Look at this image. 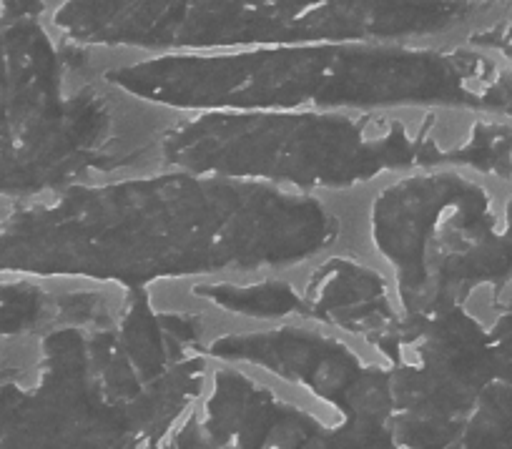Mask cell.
<instances>
[{
    "mask_svg": "<svg viewBox=\"0 0 512 449\" xmlns=\"http://www.w3.org/2000/svg\"><path fill=\"white\" fill-rule=\"evenodd\" d=\"M6 16H48V0H0Z\"/></svg>",
    "mask_w": 512,
    "mask_h": 449,
    "instance_id": "30bf717a",
    "label": "cell"
},
{
    "mask_svg": "<svg viewBox=\"0 0 512 449\" xmlns=\"http://www.w3.org/2000/svg\"><path fill=\"white\" fill-rule=\"evenodd\" d=\"M502 209H505L507 226H510V231H512V194L505 196V201H502Z\"/></svg>",
    "mask_w": 512,
    "mask_h": 449,
    "instance_id": "8fae6325",
    "label": "cell"
},
{
    "mask_svg": "<svg viewBox=\"0 0 512 449\" xmlns=\"http://www.w3.org/2000/svg\"><path fill=\"white\" fill-rule=\"evenodd\" d=\"M302 319L377 344L400 319L390 276L364 256L332 251L302 269Z\"/></svg>",
    "mask_w": 512,
    "mask_h": 449,
    "instance_id": "ba28073f",
    "label": "cell"
},
{
    "mask_svg": "<svg viewBox=\"0 0 512 449\" xmlns=\"http://www.w3.org/2000/svg\"><path fill=\"white\" fill-rule=\"evenodd\" d=\"M61 41L46 16L0 13V201L21 204L154 159L156 133H136L149 103L123 96Z\"/></svg>",
    "mask_w": 512,
    "mask_h": 449,
    "instance_id": "8992f818",
    "label": "cell"
},
{
    "mask_svg": "<svg viewBox=\"0 0 512 449\" xmlns=\"http://www.w3.org/2000/svg\"><path fill=\"white\" fill-rule=\"evenodd\" d=\"M199 302L211 304L236 317L292 322L302 319V291L287 274L236 276V279H211L191 286Z\"/></svg>",
    "mask_w": 512,
    "mask_h": 449,
    "instance_id": "9c48e42d",
    "label": "cell"
},
{
    "mask_svg": "<svg viewBox=\"0 0 512 449\" xmlns=\"http://www.w3.org/2000/svg\"><path fill=\"white\" fill-rule=\"evenodd\" d=\"M364 231L402 317L497 299L512 284L505 209L495 181L475 171L432 166L379 181Z\"/></svg>",
    "mask_w": 512,
    "mask_h": 449,
    "instance_id": "52a82bcc",
    "label": "cell"
},
{
    "mask_svg": "<svg viewBox=\"0 0 512 449\" xmlns=\"http://www.w3.org/2000/svg\"><path fill=\"white\" fill-rule=\"evenodd\" d=\"M103 81L174 113L447 108L512 118V73L472 43L324 41L111 63Z\"/></svg>",
    "mask_w": 512,
    "mask_h": 449,
    "instance_id": "7a4b0ae2",
    "label": "cell"
},
{
    "mask_svg": "<svg viewBox=\"0 0 512 449\" xmlns=\"http://www.w3.org/2000/svg\"><path fill=\"white\" fill-rule=\"evenodd\" d=\"M512 0H61V41L108 53H214L324 41L465 43Z\"/></svg>",
    "mask_w": 512,
    "mask_h": 449,
    "instance_id": "5b68a950",
    "label": "cell"
},
{
    "mask_svg": "<svg viewBox=\"0 0 512 449\" xmlns=\"http://www.w3.org/2000/svg\"><path fill=\"white\" fill-rule=\"evenodd\" d=\"M344 236L347 216L327 196L156 166L8 206L0 276L126 291L292 274Z\"/></svg>",
    "mask_w": 512,
    "mask_h": 449,
    "instance_id": "6da1fadb",
    "label": "cell"
},
{
    "mask_svg": "<svg viewBox=\"0 0 512 449\" xmlns=\"http://www.w3.org/2000/svg\"><path fill=\"white\" fill-rule=\"evenodd\" d=\"M204 322L126 289L116 312L41 334L31 384L0 374V449H159L206 382Z\"/></svg>",
    "mask_w": 512,
    "mask_h": 449,
    "instance_id": "3957f363",
    "label": "cell"
},
{
    "mask_svg": "<svg viewBox=\"0 0 512 449\" xmlns=\"http://www.w3.org/2000/svg\"><path fill=\"white\" fill-rule=\"evenodd\" d=\"M156 166L344 194L432 166L512 179V121L447 108L400 111H194L156 133Z\"/></svg>",
    "mask_w": 512,
    "mask_h": 449,
    "instance_id": "277c9868",
    "label": "cell"
}]
</instances>
